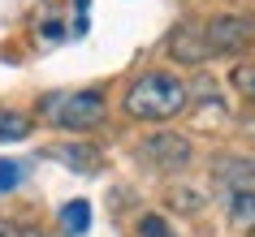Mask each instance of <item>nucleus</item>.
I'll return each instance as SVG.
<instances>
[{"instance_id":"obj_1","label":"nucleus","mask_w":255,"mask_h":237,"mask_svg":"<svg viewBox=\"0 0 255 237\" xmlns=\"http://www.w3.org/2000/svg\"><path fill=\"white\" fill-rule=\"evenodd\" d=\"M255 43V17L251 13H221L208 22H186L173 30L169 56L182 65H203L216 56H242Z\"/></svg>"},{"instance_id":"obj_2","label":"nucleus","mask_w":255,"mask_h":237,"mask_svg":"<svg viewBox=\"0 0 255 237\" xmlns=\"http://www.w3.org/2000/svg\"><path fill=\"white\" fill-rule=\"evenodd\" d=\"M186 104H190V86L177 74H164V69L138 74L126 86V99H121V108L134 121H173L186 112Z\"/></svg>"},{"instance_id":"obj_3","label":"nucleus","mask_w":255,"mask_h":237,"mask_svg":"<svg viewBox=\"0 0 255 237\" xmlns=\"http://www.w3.org/2000/svg\"><path fill=\"white\" fill-rule=\"evenodd\" d=\"M43 117H48V125H56V130L87 134V130H95V125L108 117V104H104L100 91H52L43 99Z\"/></svg>"},{"instance_id":"obj_4","label":"nucleus","mask_w":255,"mask_h":237,"mask_svg":"<svg viewBox=\"0 0 255 237\" xmlns=\"http://www.w3.org/2000/svg\"><path fill=\"white\" fill-rule=\"evenodd\" d=\"M138 159L151 164V168H160V172H177L195 159V143H190L186 134L164 130V134H151V138L138 143Z\"/></svg>"},{"instance_id":"obj_5","label":"nucleus","mask_w":255,"mask_h":237,"mask_svg":"<svg viewBox=\"0 0 255 237\" xmlns=\"http://www.w3.org/2000/svg\"><path fill=\"white\" fill-rule=\"evenodd\" d=\"M221 190L255 198V159H225L221 164Z\"/></svg>"},{"instance_id":"obj_6","label":"nucleus","mask_w":255,"mask_h":237,"mask_svg":"<svg viewBox=\"0 0 255 237\" xmlns=\"http://www.w3.org/2000/svg\"><path fill=\"white\" fill-rule=\"evenodd\" d=\"M225 207H229V220L238 224L242 233L255 237V198L251 194H225Z\"/></svg>"},{"instance_id":"obj_7","label":"nucleus","mask_w":255,"mask_h":237,"mask_svg":"<svg viewBox=\"0 0 255 237\" xmlns=\"http://www.w3.org/2000/svg\"><path fill=\"white\" fill-rule=\"evenodd\" d=\"M87 224H91V203H87V198H74V203H65V207H61V229H65V233H87Z\"/></svg>"},{"instance_id":"obj_8","label":"nucleus","mask_w":255,"mask_h":237,"mask_svg":"<svg viewBox=\"0 0 255 237\" xmlns=\"http://www.w3.org/2000/svg\"><path fill=\"white\" fill-rule=\"evenodd\" d=\"M30 134V117L22 112H0V143H22Z\"/></svg>"},{"instance_id":"obj_9","label":"nucleus","mask_w":255,"mask_h":237,"mask_svg":"<svg viewBox=\"0 0 255 237\" xmlns=\"http://www.w3.org/2000/svg\"><path fill=\"white\" fill-rule=\"evenodd\" d=\"M138 237H177V233L169 229V220H164V216L147 211V216H138Z\"/></svg>"},{"instance_id":"obj_10","label":"nucleus","mask_w":255,"mask_h":237,"mask_svg":"<svg viewBox=\"0 0 255 237\" xmlns=\"http://www.w3.org/2000/svg\"><path fill=\"white\" fill-rule=\"evenodd\" d=\"M17 181H22V164H13V159H0V194L17 190Z\"/></svg>"},{"instance_id":"obj_11","label":"nucleus","mask_w":255,"mask_h":237,"mask_svg":"<svg viewBox=\"0 0 255 237\" xmlns=\"http://www.w3.org/2000/svg\"><path fill=\"white\" fill-rule=\"evenodd\" d=\"M234 86H238V95L255 99V65H238L234 69Z\"/></svg>"},{"instance_id":"obj_12","label":"nucleus","mask_w":255,"mask_h":237,"mask_svg":"<svg viewBox=\"0 0 255 237\" xmlns=\"http://www.w3.org/2000/svg\"><path fill=\"white\" fill-rule=\"evenodd\" d=\"M0 237H43V233L30 229V224H17V220H4L0 216Z\"/></svg>"}]
</instances>
